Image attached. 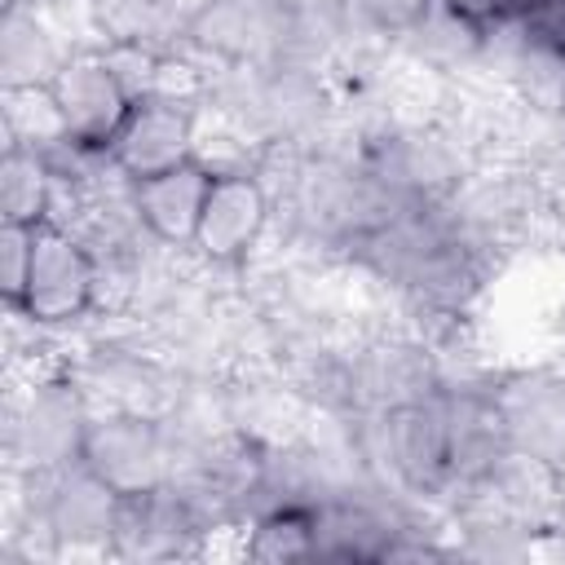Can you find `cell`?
Returning <instances> with one entry per match:
<instances>
[{
    "label": "cell",
    "instance_id": "9",
    "mask_svg": "<svg viewBox=\"0 0 565 565\" xmlns=\"http://www.w3.org/2000/svg\"><path fill=\"white\" fill-rule=\"evenodd\" d=\"M212 181H216V172L203 159H185L177 168L128 181V190H132V207H137L141 225L150 230V238L172 252H190Z\"/></svg>",
    "mask_w": 565,
    "mask_h": 565
},
{
    "label": "cell",
    "instance_id": "15",
    "mask_svg": "<svg viewBox=\"0 0 565 565\" xmlns=\"http://www.w3.org/2000/svg\"><path fill=\"white\" fill-rule=\"evenodd\" d=\"M512 22L530 44L565 57V0H530Z\"/></svg>",
    "mask_w": 565,
    "mask_h": 565
},
{
    "label": "cell",
    "instance_id": "7",
    "mask_svg": "<svg viewBox=\"0 0 565 565\" xmlns=\"http://www.w3.org/2000/svg\"><path fill=\"white\" fill-rule=\"evenodd\" d=\"M44 88H49V102L66 137L93 150H110L115 132L124 128L137 102V93L124 84L106 49H75Z\"/></svg>",
    "mask_w": 565,
    "mask_h": 565
},
{
    "label": "cell",
    "instance_id": "5",
    "mask_svg": "<svg viewBox=\"0 0 565 565\" xmlns=\"http://www.w3.org/2000/svg\"><path fill=\"white\" fill-rule=\"evenodd\" d=\"M274 234V190L260 168L216 172L190 256L203 269H247Z\"/></svg>",
    "mask_w": 565,
    "mask_h": 565
},
{
    "label": "cell",
    "instance_id": "8",
    "mask_svg": "<svg viewBox=\"0 0 565 565\" xmlns=\"http://www.w3.org/2000/svg\"><path fill=\"white\" fill-rule=\"evenodd\" d=\"M494 402L516 455L565 468V366L543 362L494 371Z\"/></svg>",
    "mask_w": 565,
    "mask_h": 565
},
{
    "label": "cell",
    "instance_id": "6",
    "mask_svg": "<svg viewBox=\"0 0 565 565\" xmlns=\"http://www.w3.org/2000/svg\"><path fill=\"white\" fill-rule=\"evenodd\" d=\"M203 128V93H177V88H150L132 102L124 128L110 141V163L137 181L163 168H177L194 159Z\"/></svg>",
    "mask_w": 565,
    "mask_h": 565
},
{
    "label": "cell",
    "instance_id": "4",
    "mask_svg": "<svg viewBox=\"0 0 565 565\" xmlns=\"http://www.w3.org/2000/svg\"><path fill=\"white\" fill-rule=\"evenodd\" d=\"M13 309L49 331H71L102 313V265L79 230L62 221L35 225L26 287Z\"/></svg>",
    "mask_w": 565,
    "mask_h": 565
},
{
    "label": "cell",
    "instance_id": "10",
    "mask_svg": "<svg viewBox=\"0 0 565 565\" xmlns=\"http://www.w3.org/2000/svg\"><path fill=\"white\" fill-rule=\"evenodd\" d=\"M75 53L62 26L31 0H4L0 18V75L4 88H44Z\"/></svg>",
    "mask_w": 565,
    "mask_h": 565
},
{
    "label": "cell",
    "instance_id": "11",
    "mask_svg": "<svg viewBox=\"0 0 565 565\" xmlns=\"http://www.w3.org/2000/svg\"><path fill=\"white\" fill-rule=\"evenodd\" d=\"M97 49H146L177 53L190 26L181 0H88Z\"/></svg>",
    "mask_w": 565,
    "mask_h": 565
},
{
    "label": "cell",
    "instance_id": "2",
    "mask_svg": "<svg viewBox=\"0 0 565 565\" xmlns=\"http://www.w3.org/2000/svg\"><path fill=\"white\" fill-rule=\"evenodd\" d=\"M181 49L212 66H274L309 62L300 0H207Z\"/></svg>",
    "mask_w": 565,
    "mask_h": 565
},
{
    "label": "cell",
    "instance_id": "1",
    "mask_svg": "<svg viewBox=\"0 0 565 565\" xmlns=\"http://www.w3.org/2000/svg\"><path fill=\"white\" fill-rule=\"evenodd\" d=\"M93 419V397L62 371H40L4 406V459L9 472H57L79 463L84 433Z\"/></svg>",
    "mask_w": 565,
    "mask_h": 565
},
{
    "label": "cell",
    "instance_id": "3",
    "mask_svg": "<svg viewBox=\"0 0 565 565\" xmlns=\"http://www.w3.org/2000/svg\"><path fill=\"white\" fill-rule=\"evenodd\" d=\"M79 459L110 490L141 494L177 477L185 459V437L168 415L128 411V406H93Z\"/></svg>",
    "mask_w": 565,
    "mask_h": 565
},
{
    "label": "cell",
    "instance_id": "12",
    "mask_svg": "<svg viewBox=\"0 0 565 565\" xmlns=\"http://www.w3.org/2000/svg\"><path fill=\"white\" fill-rule=\"evenodd\" d=\"M53 199H57V177H53L49 159L26 141H4V154H0V221H18V225L53 221Z\"/></svg>",
    "mask_w": 565,
    "mask_h": 565
},
{
    "label": "cell",
    "instance_id": "14",
    "mask_svg": "<svg viewBox=\"0 0 565 565\" xmlns=\"http://www.w3.org/2000/svg\"><path fill=\"white\" fill-rule=\"evenodd\" d=\"M31 243H35V225H18V221H0V296L13 309L22 287H26V269H31Z\"/></svg>",
    "mask_w": 565,
    "mask_h": 565
},
{
    "label": "cell",
    "instance_id": "16",
    "mask_svg": "<svg viewBox=\"0 0 565 565\" xmlns=\"http://www.w3.org/2000/svg\"><path fill=\"white\" fill-rule=\"evenodd\" d=\"M441 4L477 26H499V22L516 18V0H441Z\"/></svg>",
    "mask_w": 565,
    "mask_h": 565
},
{
    "label": "cell",
    "instance_id": "13",
    "mask_svg": "<svg viewBox=\"0 0 565 565\" xmlns=\"http://www.w3.org/2000/svg\"><path fill=\"white\" fill-rule=\"evenodd\" d=\"M243 530H247L243 552L252 561H309V556H318V503H309V499L269 503Z\"/></svg>",
    "mask_w": 565,
    "mask_h": 565
}]
</instances>
